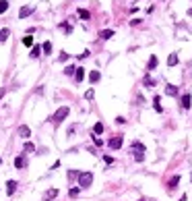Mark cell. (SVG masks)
<instances>
[{
	"mask_svg": "<svg viewBox=\"0 0 192 201\" xmlns=\"http://www.w3.org/2000/svg\"><path fill=\"white\" fill-rule=\"evenodd\" d=\"M130 151L134 154V160H136V162L145 160V145L141 143V141H134L132 145H130Z\"/></svg>",
	"mask_w": 192,
	"mask_h": 201,
	"instance_id": "6da1fadb",
	"label": "cell"
},
{
	"mask_svg": "<svg viewBox=\"0 0 192 201\" xmlns=\"http://www.w3.org/2000/svg\"><path fill=\"white\" fill-rule=\"evenodd\" d=\"M68 112H70L68 106H62V108H58V110L54 112V116H52V122H54V125H60V122H62L64 118L68 116Z\"/></svg>",
	"mask_w": 192,
	"mask_h": 201,
	"instance_id": "7a4b0ae2",
	"label": "cell"
},
{
	"mask_svg": "<svg viewBox=\"0 0 192 201\" xmlns=\"http://www.w3.org/2000/svg\"><path fill=\"white\" fill-rule=\"evenodd\" d=\"M93 182V172H81L79 174V187L81 189H87Z\"/></svg>",
	"mask_w": 192,
	"mask_h": 201,
	"instance_id": "3957f363",
	"label": "cell"
},
{
	"mask_svg": "<svg viewBox=\"0 0 192 201\" xmlns=\"http://www.w3.org/2000/svg\"><path fill=\"white\" fill-rule=\"evenodd\" d=\"M122 143H124V137H122V135H116V137H112V139L108 141V145L112 147V149H120V147H122Z\"/></svg>",
	"mask_w": 192,
	"mask_h": 201,
	"instance_id": "277c9868",
	"label": "cell"
},
{
	"mask_svg": "<svg viewBox=\"0 0 192 201\" xmlns=\"http://www.w3.org/2000/svg\"><path fill=\"white\" fill-rule=\"evenodd\" d=\"M54 197H58V189H48L44 193V201H52Z\"/></svg>",
	"mask_w": 192,
	"mask_h": 201,
	"instance_id": "5b68a950",
	"label": "cell"
},
{
	"mask_svg": "<svg viewBox=\"0 0 192 201\" xmlns=\"http://www.w3.org/2000/svg\"><path fill=\"white\" fill-rule=\"evenodd\" d=\"M31 13H33V6H21V8H19V17H21V19L29 17Z\"/></svg>",
	"mask_w": 192,
	"mask_h": 201,
	"instance_id": "8992f818",
	"label": "cell"
},
{
	"mask_svg": "<svg viewBox=\"0 0 192 201\" xmlns=\"http://www.w3.org/2000/svg\"><path fill=\"white\" fill-rule=\"evenodd\" d=\"M19 135L23 137V139H29V137H31V129H29V126H25V125H21L19 126Z\"/></svg>",
	"mask_w": 192,
	"mask_h": 201,
	"instance_id": "52a82bcc",
	"label": "cell"
},
{
	"mask_svg": "<svg viewBox=\"0 0 192 201\" xmlns=\"http://www.w3.org/2000/svg\"><path fill=\"white\" fill-rule=\"evenodd\" d=\"M153 108H155V112H163L161 98H159V96H155V98H153Z\"/></svg>",
	"mask_w": 192,
	"mask_h": 201,
	"instance_id": "ba28073f",
	"label": "cell"
},
{
	"mask_svg": "<svg viewBox=\"0 0 192 201\" xmlns=\"http://www.w3.org/2000/svg\"><path fill=\"white\" fill-rule=\"evenodd\" d=\"M114 33H116L114 29H104V31H99V37L101 40H109V37H114Z\"/></svg>",
	"mask_w": 192,
	"mask_h": 201,
	"instance_id": "9c48e42d",
	"label": "cell"
},
{
	"mask_svg": "<svg viewBox=\"0 0 192 201\" xmlns=\"http://www.w3.org/2000/svg\"><path fill=\"white\" fill-rule=\"evenodd\" d=\"M15 191H17V181H8V182H6V193L13 195Z\"/></svg>",
	"mask_w": 192,
	"mask_h": 201,
	"instance_id": "30bf717a",
	"label": "cell"
},
{
	"mask_svg": "<svg viewBox=\"0 0 192 201\" xmlns=\"http://www.w3.org/2000/svg\"><path fill=\"white\" fill-rule=\"evenodd\" d=\"M155 66H157V56L151 54V58H149V62H147V70H153Z\"/></svg>",
	"mask_w": 192,
	"mask_h": 201,
	"instance_id": "8fae6325",
	"label": "cell"
},
{
	"mask_svg": "<svg viewBox=\"0 0 192 201\" xmlns=\"http://www.w3.org/2000/svg\"><path fill=\"white\" fill-rule=\"evenodd\" d=\"M99 79H101V75H99V70H91V73H89V81H91V83H97Z\"/></svg>",
	"mask_w": 192,
	"mask_h": 201,
	"instance_id": "7c38bea8",
	"label": "cell"
},
{
	"mask_svg": "<svg viewBox=\"0 0 192 201\" xmlns=\"http://www.w3.org/2000/svg\"><path fill=\"white\" fill-rule=\"evenodd\" d=\"M190 102H192V96L190 93H184L182 96V108H190Z\"/></svg>",
	"mask_w": 192,
	"mask_h": 201,
	"instance_id": "4fadbf2b",
	"label": "cell"
},
{
	"mask_svg": "<svg viewBox=\"0 0 192 201\" xmlns=\"http://www.w3.org/2000/svg\"><path fill=\"white\" fill-rule=\"evenodd\" d=\"M74 79H77V83H81V81L85 79V69H77V73H74Z\"/></svg>",
	"mask_w": 192,
	"mask_h": 201,
	"instance_id": "5bb4252c",
	"label": "cell"
},
{
	"mask_svg": "<svg viewBox=\"0 0 192 201\" xmlns=\"http://www.w3.org/2000/svg\"><path fill=\"white\" fill-rule=\"evenodd\" d=\"M165 93L168 96H178V87L176 85H165Z\"/></svg>",
	"mask_w": 192,
	"mask_h": 201,
	"instance_id": "9a60e30c",
	"label": "cell"
},
{
	"mask_svg": "<svg viewBox=\"0 0 192 201\" xmlns=\"http://www.w3.org/2000/svg\"><path fill=\"white\" fill-rule=\"evenodd\" d=\"M178 60H180V58H178V54H169V56H168V64H169V66H176Z\"/></svg>",
	"mask_w": 192,
	"mask_h": 201,
	"instance_id": "2e32d148",
	"label": "cell"
},
{
	"mask_svg": "<svg viewBox=\"0 0 192 201\" xmlns=\"http://www.w3.org/2000/svg\"><path fill=\"white\" fill-rule=\"evenodd\" d=\"M15 166L17 168H25V158L23 156H17L15 158Z\"/></svg>",
	"mask_w": 192,
	"mask_h": 201,
	"instance_id": "e0dca14e",
	"label": "cell"
},
{
	"mask_svg": "<svg viewBox=\"0 0 192 201\" xmlns=\"http://www.w3.org/2000/svg\"><path fill=\"white\" fill-rule=\"evenodd\" d=\"M41 54V48H40V46H33V48H31V58H37V56H40Z\"/></svg>",
	"mask_w": 192,
	"mask_h": 201,
	"instance_id": "ac0fdd59",
	"label": "cell"
},
{
	"mask_svg": "<svg viewBox=\"0 0 192 201\" xmlns=\"http://www.w3.org/2000/svg\"><path fill=\"white\" fill-rule=\"evenodd\" d=\"M143 83H145L147 87H153V85H155V79H151V77H149V73H147V75H145V79H143Z\"/></svg>",
	"mask_w": 192,
	"mask_h": 201,
	"instance_id": "d6986e66",
	"label": "cell"
},
{
	"mask_svg": "<svg viewBox=\"0 0 192 201\" xmlns=\"http://www.w3.org/2000/svg\"><path fill=\"white\" fill-rule=\"evenodd\" d=\"M93 133H95V135H101V133H104V125H101V122H95Z\"/></svg>",
	"mask_w": 192,
	"mask_h": 201,
	"instance_id": "ffe728a7",
	"label": "cell"
},
{
	"mask_svg": "<svg viewBox=\"0 0 192 201\" xmlns=\"http://www.w3.org/2000/svg\"><path fill=\"white\" fill-rule=\"evenodd\" d=\"M8 35H10V31L6 29V27H4V29H0V42H6V37H8Z\"/></svg>",
	"mask_w": 192,
	"mask_h": 201,
	"instance_id": "44dd1931",
	"label": "cell"
},
{
	"mask_svg": "<svg viewBox=\"0 0 192 201\" xmlns=\"http://www.w3.org/2000/svg\"><path fill=\"white\" fill-rule=\"evenodd\" d=\"M8 10V0H0V15Z\"/></svg>",
	"mask_w": 192,
	"mask_h": 201,
	"instance_id": "7402d4cb",
	"label": "cell"
},
{
	"mask_svg": "<svg viewBox=\"0 0 192 201\" xmlns=\"http://www.w3.org/2000/svg\"><path fill=\"white\" fill-rule=\"evenodd\" d=\"M178 182H180V176H173V178H172V181H169V185H168V189H173V187H176L178 185Z\"/></svg>",
	"mask_w": 192,
	"mask_h": 201,
	"instance_id": "603a6c76",
	"label": "cell"
},
{
	"mask_svg": "<svg viewBox=\"0 0 192 201\" xmlns=\"http://www.w3.org/2000/svg\"><path fill=\"white\" fill-rule=\"evenodd\" d=\"M74 73H77V66H66V69H64V75H74Z\"/></svg>",
	"mask_w": 192,
	"mask_h": 201,
	"instance_id": "cb8c5ba5",
	"label": "cell"
},
{
	"mask_svg": "<svg viewBox=\"0 0 192 201\" xmlns=\"http://www.w3.org/2000/svg\"><path fill=\"white\" fill-rule=\"evenodd\" d=\"M79 17H81V19H85V21H87L91 15H89V10H85V8H79Z\"/></svg>",
	"mask_w": 192,
	"mask_h": 201,
	"instance_id": "d4e9b609",
	"label": "cell"
},
{
	"mask_svg": "<svg viewBox=\"0 0 192 201\" xmlns=\"http://www.w3.org/2000/svg\"><path fill=\"white\" fill-rule=\"evenodd\" d=\"M41 50H44L45 54H50V52H52V42H45V44L41 46Z\"/></svg>",
	"mask_w": 192,
	"mask_h": 201,
	"instance_id": "484cf974",
	"label": "cell"
},
{
	"mask_svg": "<svg viewBox=\"0 0 192 201\" xmlns=\"http://www.w3.org/2000/svg\"><path fill=\"white\" fill-rule=\"evenodd\" d=\"M23 46H33V37H31V35H25V37H23Z\"/></svg>",
	"mask_w": 192,
	"mask_h": 201,
	"instance_id": "4316f807",
	"label": "cell"
},
{
	"mask_svg": "<svg viewBox=\"0 0 192 201\" xmlns=\"http://www.w3.org/2000/svg\"><path fill=\"white\" fill-rule=\"evenodd\" d=\"M23 149H25V151H33V149H35V145H33V143H31V141H25Z\"/></svg>",
	"mask_w": 192,
	"mask_h": 201,
	"instance_id": "83f0119b",
	"label": "cell"
},
{
	"mask_svg": "<svg viewBox=\"0 0 192 201\" xmlns=\"http://www.w3.org/2000/svg\"><path fill=\"white\" fill-rule=\"evenodd\" d=\"M60 27H62V29L66 31V33H72V27H70L68 23H60Z\"/></svg>",
	"mask_w": 192,
	"mask_h": 201,
	"instance_id": "f1b7e54d",
	"label": "cell"
},
{
	"mask_svg": "<svg viewBox=\"0 0 192 201\" xmlns=\"http://www.w3.org/2000/svg\"><path fill=\"white\" fill-rule=\"evenodd\" d=\"M93 96H95V91H93V89H87V91H85V98H87V100H91Z\"/></svg>",
	"mask_w": 192,
	"mask_h": 201,
	"instance_id": "f546056e",
	"label": "cell"
},
{
	"mask_svg": "<svg viewBox=\"0 0 192 201\" xmlns=\"http://www.w3.org/2000/svg\"><path fill=\"white\" fill-rule=\"evenodd\" d=\"M79 191H81L79 187H77V189H70V191H68V195H70V197H77V195H79Z\"/></svg>",
	"mask_w": 192,
	"mask_h": 201,
	"instance_id": "4dcf8cb0",
	"label": "cell"
},
{
	"mask_svg": "<svg viewBox=\"0 0 192 201\" xmlns=\"http://www.w3.org/2000/svg\"><path fill=\"white\" fill-rule=\"evenodd\" d=\"M60 60L66 62V60H68V54H66V52H60Z\"/></svg>",
	"mask_w": 192,
	"mask_h": 201,
	"instance_id": "1f68e13d",
	"label": "cell"
},
{
	"mask_svg": "<svg viewBox=\"0 0 192 201\" xmlns=\"http://www.w3.org/2000/svg\"><path fill=\"white\" fill-rule=\"evenodd\" d=\"M79 174H81V172H74V170H70V172H68V178H70V181H72L74 176H79Z\"/></svg>",
	"mask_w": 192,
	"mask_h": 201,
	"instance_id": "d6a6232c",
	"label": "cell"
},
{
	"mask_svg": "<svg viewBox=\"0 0 192 201\" xmlns=\"http://www.w3.org/2000/svg\"><path fill=\"white\" fill-rule=\"evenodd\" d=\"M104 162H105V164H112L114 158H112V156H104Z\"/></svg>",
	"mask_w": 192,
	"mask_h": 201,
	"instance_id": "836d02e7",
	"label": "cell"
},
{
	"mask_svg": "<svg viewBox=\"0 0 192 201\" xmlns=\"http://www.w3.org/2000/svg\"><path fill=\"white\" fill-rule=\"evenodd\" d=\"M116 122H118V125H124L126 120H124V116H118V118H116Z\"/></svg>",
	"mask_w": 192,
	"mask_h": 201,
	"instance_id": "e575fe53",
	"label": "cell"
},
{
	"mask_svg": "<svg viewBox=\"0 0 192 201\" xmlns=\"http://www.w3.org/2000/svg\"><path fill=\"white\" fill-rule=\"evenodd\" d=\"M87 56H89V50H85L83 54H79V58H81V60H83V58H87Z\"/></svg>",
	"mask_w": 192,
	"mask_h": 201,
	"instance_id": "d590c367",
	"label": "cell"
},
{
	"mask_svg": "<svg viewBox=\"0 0 192 201\" xmlns=\"http://www.w3.org/2000/svg\"><path fill=\"white\" fill-rule=\"evenodd\" d=\"M4 93H6V87H0V100L4 98Z\"/></svg>",
	"mask_w": 192,
	"mask_h": 201,
	"instance_id": "8d00e7d4",
	"label": "cell"
},
{
	"mask_svg": "<svg viewBox=\"0 0 192 201\" xmlns=\"http://www.w3.org/2000/svg\"><path fill=\"white\" fill-rule=\"evenodd\" d=\"M0 164H2V160H0Z\"/></svg>",
	"mask_w": 192,
	"mask_h": 201,
	"instance_id": "74e56055",
	"label": "cell"
},
{
	"mask_svg": "<svg viewBox=\"0 0 192 201\" xmlns=\"http://www.w3.org/2000/svg\"><path fill=\"white\" fill-rule=\"evenodd\" d=\"M190 178H192V174H190Z\"/></svg>",
	"mask_w": 192,
	"mask_h": 201,
	"instance_id": "f35d334b",
	"label": "cell"
}]
</instances>
